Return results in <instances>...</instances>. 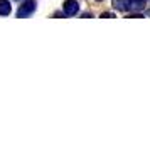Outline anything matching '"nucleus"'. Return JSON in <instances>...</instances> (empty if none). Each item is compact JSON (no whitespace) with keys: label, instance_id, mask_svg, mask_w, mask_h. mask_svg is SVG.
<instances>
[{"label":"nucleus","instance_id":"1","mask_svg":"<svg viewBox=\"0 0 150 145\" xmlns=\"http://www.w3.org/2000/svg\"><path fill=\"white\" fill-rule=\"evenodd\" d=\"M34 10H35V2L34 0H27V2H24L21 7H19V10H17V17H19V19L29 17Z\"/></svg>","mask_w":150,"mask_h":145},{"label":"nucleus","instance_id":"2","mask_svg":"<svg viewBox=\"0 0 150 145\" xmlns=\"http://www.w3.org/2000/svg\"><path fill=\"white\" fill-rule=\"evenodd\" d=\"M62 8H64V14L71 17V15L78 14V10H79V4H78L76 0H66V2H64V7H62Z\"/></svg>","mask_w":150,"mask_h":145},{"label":"nucleus","instance_id":"3","mask_svg":"<svg viewBox=\"0 0 150 145\" xmlns=\"http://www.w3.org/2000/svg\"><path fill=\"white\" fill-rule=\"evenodd\" d=\"M113 8L120 12H127L133 8V2L132 0H113Z\"/></svg>","mask_w":150,"mask_h":145},{"label":"nucleus","instance_id":"4","mask_svg":"<svg viewBox=\"0 0 150 145\" xmlns=\"http://www.w3.org/2000/svg\"><path fill=\"white\" fill-rule=\"evenodd\" d=\"M12 10V5L8 0H0V15H8Z\"/></svg>","mask_w":150,"mask_h":145},{"label":"nucleus","instance_id":"5","mask_svg":"<svg viewBox=\"0 0 150 145\" xmlns=\"http://www.w3.org/2000/svg\"><path fill=\"white\" fill-rule=\"evenodd\" d=\"M101 17H103V19H113L115 15L111 14V12H103V14H101Z\"/></svg>","mask_w":150,"mask_h":145},{"label":"nucleus","instance_id":"6","mask_svg":"<svg viewBox=\"0 0 150 145\" xmlns=\"http://www.w3.org/2000/svg\"><path fill=\"white\" fill-rule=\"evenodd\" d=\"M98 2H100V0H98Z\"/></svg>","mask_w":150,"mask_h":145}]
</instances>
